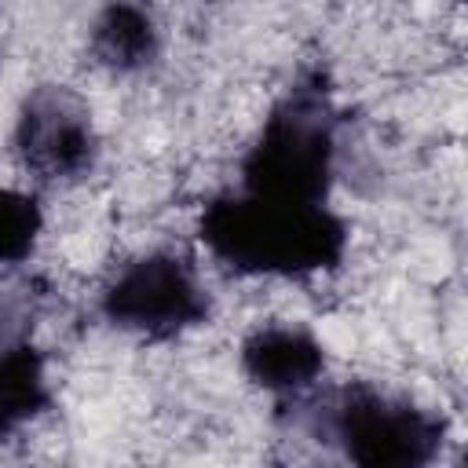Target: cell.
Listing matches in <instances>:
<instances>
[{
  "label": "cell",
  "mask_w": 468,
  "mask_h": 468,
  "mask_svg": "<svg viewBox=\"0 0 468 468\" xmlns=\"http://www.w3.org/2000/svg\"><path fill=\"white\" fill-rule=\"evenodd\" d=\"M201 245L249 278H311L344 263L347 223L329 205H285L241 190L216 194L197 219Z\"/></svg>",
  "instance_id": "1"
},
{
  "label": "cell",
  "mask_w": 468,
  "mask_h": 468,
  "mask_svg": "<svg viewBox=\"0 0 468 468\" xmlns=\"http://www.w3.org/2000/svg\"><path fill=\"white\" fill-rule=\"evenodd\" d=\"M238 190L285 205H329L336 183V110L318 77L296 80L252 135Z\"/></svg>",
  "instance_id": "2"
},
{
  "label": "cell",
  "mask_w": 468,
  "mask_h": 468,
  "mask_svg": "<svg viewBox=\"0 0 468 468\" xmlns=\"http://www.w3.org/2000/svg\"><path fill=\"white\" fill-rule=\"evenodd\" d=\"M329 431L347 468H435L446 420L402 395L351 384L329 410Z\"/></svg>",
  "instance_id": "3"
},
{
  "label": "cell",
  "mask_w": 468,
  "mask_h": 468,
  "mask_svg": "<svg viewBox=\"0 0 468 468\" xmlns=\"http://www.w3.org/2000/svg\"><path fill=\"white\" fill-rule=\"evenodd\" d=\"M99 311L132 336L172 340L208 318V292L183 256L154 249L124 263L102 285Z\"/></svg>",
  "instance_id": "4"
},
{
  "label": "cell",
  "mask_w": 468,
  "mask_h": 468,
  "mask_svg": "<svg viewBox=\"0 0 468 468\" xmlns=\"http://www.w3.org/2000/svg\"><path fill=\"white\" fill-rule=\"evenodd\" d=\"M11 143L18 165L40 183H77L99 161L91 110L58 84H40L22 99Z\"/></svg>",
  "instance_id": "5"
},
{
  "label": "cell",
  "mask_w": 468,
  "mask_h": 468,
  "mask_svg": "<svg viewBox=\"0 0 468 468\" xmlns=\"http://www.w3.org/2000/svg\"><path fill=\"white\" fill-rule=\"evenodd\" d=\"M241 373L271 395H300L325 373V344L303 325H256L238 347Z\"/></svg>",
  "instance_id": "6"
},
{
  "label": "cell",
  "mask_w": 468,
  "mask_h": 468,
  "mask_svg": "<svg viewBox=\"0 0 468 468\" xmlns=\"http://www.w3.org/2000/svg\"><path fill=\"white\" fill-rule=\"evenodd\" d=\"M165 48L157 18L139 4H106L88 29V51L95 66L117 77H135L157 66Z\"/></svg>",
  "instance_id": "7"
},
{
  "label": "cell",
  "mask_w": 468,
  "mask_h": 468,
  "mask_svg": "<svg viewBox=\"0 0 468 468\" xmlns=\"http://www.w3.org/2000/svg\"><path fill=\"white\" fill-rule=\"evenodd\" d=\"M51 402L48 362L33 344H11L0 351V446L33 424Z\"/></svg>",
  "instance_id": "8"
},
{
  "label": "cell",
  "mask_w": 468,
  "mask_h": 468,
  "mask_svg": "<svg viewBox=\"0 0 468 468\" xmlns=\"http://www.w3.org/2000/svg\"><path fill=\"white\" fill-rule=\"evenodd\" d=\"M40 234H44V208L37 194L0 186V263L11 267L29 260Z\"/></svg>",
  "instance_id": "9"
}]
</instances>
